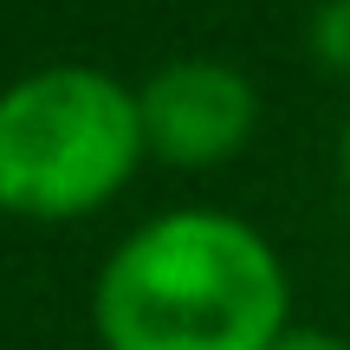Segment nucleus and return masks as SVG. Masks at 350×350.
<instances>
[{
  "mask_svg": "<svg viewBox=\"0 0 350 350\" xmlns=\"http://www.w3.org/2000/svg\"><path fill=\"white\" fill-rule=\"evenodd\" d=\"M137 124H143V156L169 169H214L253 143L260 91L240 65L188 52V59L156 65L137 85Z\"/></svg>",
  "mask_w": 350,
  "mask_h": 350,
  "instance_id": "nucleus-3",
  "label": "nucleus"
},
{
  "mask_svg": "<svg viewBox=\"0 0 350 350\" xmlns=\"http://www.w3.org/2000/svg\"><path fill=\"white\" fill-rule=\"evenodd\" d=\"M338 163H344V188H350V117H344V137H338Z\"/></svg>",
  "mask_w": 350,
  "mask_h": 350,
  "instance_id": "nucleus-6",
  "label": "nucleus"
},
{
  "mask_svg": "<svg viewBox=\"0 0 350 350\" xmlns=\"http://www.w3.org/2000/svg\"><path fill=\"white\" fill-rule=\"evenodd\" d=\"M292 325V273L253 221L169 208L98 266L91 331L104 350H266Z\"/></svg>",
  "mask_w": 350,
  "mask_h": 350,
  "instance_id": "nucleus-1",
  "label": "nucleus"
},
{
  "mask_svg": "<svg viewBox=\"0 0 350 350\" xmlns=\"http://www.w3.org/2000/svg\"><path fill=\"white\" fill-rule=\"evenodd\" d=\"M143 169L137 85L104 65H39L0 85V214L85 221Z\"/></svg>",
  "mask_w": 350,
  "mask_h": 350,
  "instance_id": "nucleus-2",
  "label": "nucleus"
},
{
  "mask_svg": "<svg viewBox=\"0 0 350 350\" xmlns=\"http://www.w3.org/2000/svg\"><path fill=\"white\" fill-rule=\"evenodd\" d=\"M266 350H350L344 338H331V331H318V325H286Z\"/></svg>",
  "mask_w": 350,
  "mask_h": 350,
  "instance_id": "nucleus-5",
  "label": "nucleus"
},
{
  "mask_svg": "<svg viewBox=\"0 0 350 350\" xmlns=\"http://www.w3.org/2000/svg\"><path fill=\"white\" fill-rule=\"evenodd\" d=\"M305 52L325 78H350V0H318L305 20Z\"/></svg>",
  "mask_w": 350,
  "mask_h": 350,
  "instance_id": "nucleus-4",
  "label": "nucleus"
}]
</instances>
